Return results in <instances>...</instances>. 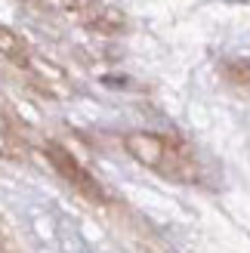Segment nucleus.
I'll return each instance as SVG.
<instances>
[{"mask_svg": "<svg viewBox=\"0 0 250 253\" xmlns=\"http://www.w3.org/2000/svg\"><path fill=\"white\" fill-rule=\"evenodd\" d=\"M222 81L232 84L235 90L250 93V59H229V62H222Z\"/></svg>", "mask_w": 250, "mask_h": 253, "instance_id": "2", "label": "nucleus"}, {"mask_svg": "<svg viewBox=\"0 0 250 253\" xmlns=\"http://www.w3.org/2000/svg\"><path fill=\"white\" fill-rule=\"evenodd\" d=\"M124 148L133 161L142 167L167 176L173 182H195L198 179V164L185 142L161 133H130L124 139Z\"/></svg>", "mask_w": 250, "mask_h": 253, "instance_id": "1", "label": "nucleus"}]
</instances>
